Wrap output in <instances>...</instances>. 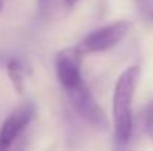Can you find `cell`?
Masks as SVG:
<instances>
[{
	"instance_id": "10",
	"label": "cell",
	"mask_w": 153,
	"mask_h": 151,
	"mask_svg": "<svg viewBox=\"0 0 153 151\" xmlns=\"http://www.w3.org/2000/svg\"><path fill=\"white\" fill-rule=\"evenodd\" d=\"M1 7H3V1L0 0V10H1Z\"/></svg>"
},
{
	"instance_id": "3",
	"label": "cell",
	"mask_w": 153,
	"mask_h": 151,
	"mask_svg": "<svg viewBox=\"0 0 153 151\" xmlns=\"http://www.w3.org/2000/svg\"><path fill=\"white\" fill-rule=\"evenodd\" d=\"M65 94L70 99V104L76 110V113L85 122H88L92 127L102 129V130L108 127V120H107L104 111L98 105V102L94 99L92 94L89 92L88 86L83 82H80L76 88L65 91Z\"/></svg>"
},
{
	"instance_id": "9",
	"label": "cell",
	"mask_w": 153,
	"mask_h": 151,
	"mask_svg": "<svg viewBox=\"0 0 153 151\" xmlns=\"http://www.w3.org/2000/svg\"><path fill=\"white\" fill-rule=\"evenodd\" d=\"M79 1H80V0H65V3H67L68 7H73V6H74L76 3H79Z\"/></svg>"
},
{
	"instance_id": "4",
	"label": "cell",
	"mask_w": 153,
	"mask_h": 151,
	"mask_svg": "<svg viewBox=\"0 0 153 151\" xmlns=\"http://www.w3.org/2000/svg\"><path fill=\"white\" fill-rule=\"evenodd\" d=\"M82 52L74 48H67L56 53L55 56V71L59 85L64 91H70L76 88L80 82H83L80 74V64H82Z\"/></svg>"
},
{
	"instance_id": "7",
	"label": "cell",
	"mask_w": 153,
	"mask_h": 151,
	"mask_svg": "<svg viewBox=\"0 0 153 151\" xmlns=\"http://www.w3.org/2000/svg\"><path fill=\"white\" fill-rule=\"evenodd\" d=\"M65 7H68L65 0H37L39 15L46 21L58 18Z\"/></svg>"
},
{
	"instance_id": "5",
	"label": "cell",
	"mask_w": 153,
	"mask_h": 151,
	"mask_svg": "<svg viewBox=\"0 0 153 151\" xmlns=\"http://www.w3.org/2000/svg\"><path fill=\"white\" fill-rule=\"evenodd\" d=\"M34 111L36 108L31 102H24L7 116L0 127V150L9 148L16 141V138L30 124L34 117Z\"/></svg>"
},
{
	"instance_id": "6",
	"label": "cell",
	"mask_w": 153,
	"mask_h": 151,
	"mask_svg": "<svg viewBox=\"0 0 153 151\" xmlns=\"http://www.w3.org/2000/svg\"><path fill=\"white\" fill-rule=\"evenodd\" d=\"M6 73L7 77L10 80L12 88L15 89L16 94H24L25 91V71H24V65L19 59H9L6 64Z\"/></svg>"
},
{
	"instance_id": "8",
	"label": "cell",
	"mask_w": 153,
	"mask_h": 151,
	"mask_svg": "<svg viewBox=\"0 0 153 151\" xmlns=\"http://www.w3.org/2000/svg\"><path fill=\"white\" fill-rule=\"evenodd\" d=\"M144 129H146V133L153 139V101L149 102L144 111Z\"/></svg>"
},
{
	"instance_id": "11",
	"label": "cell",
	"mask_w": 153,
	"mask_h": 151,
	"mask_svg": "<svg viewBox=\"0 0 153 151\" xmlns=\"http://www.w3.org/2000/svg\"><path fill=\"white\" fill-rule=\"evenodd\" d=\"M152 18H153V9H152Z\"/></svg>"
},
{
	"instance_id": "2",
	"label": "cell",
	"mask_w": 153,
	"mask_h": 151,
	"mask_svg": "<svg viewBox=\"0 0 153 151\" xmlns=\"http://www.w3.org/2000/svg\"><path fill=\"white\" fill-rule=\"evenodd\" d=\"M131 22L128 21H116L113 24L104 25L101 28L94 30L89 33L79 45L77 49L82 52V55L89 53H100L116 48L129 33Z\"/></svg>"
},
{
	"instance_id": "1",
	"label": "cell",
	"mask_w": 153,
	"mask_h": 151,
	"mask_svg": "<svg viewBox=\"0 0 153 151\" xmlns=\"http://www.w3.org/2000/svg\"><path fill=\"white\" fill-rule=\"evenodd\" d=\"M140 67L131 65L117 77L114 85L111 116L114 138L119 145L128 144L132 135V99L140 82Z\"/></svg>"
}]
</instances>
